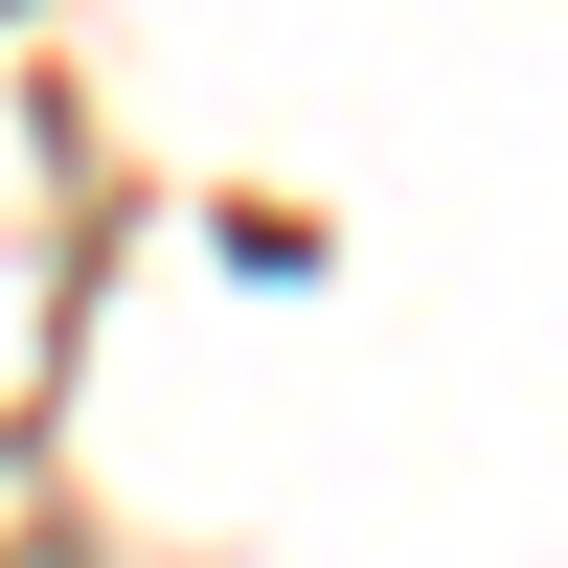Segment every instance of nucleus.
Masks as SVG:
<instances>
[]
</instances>
